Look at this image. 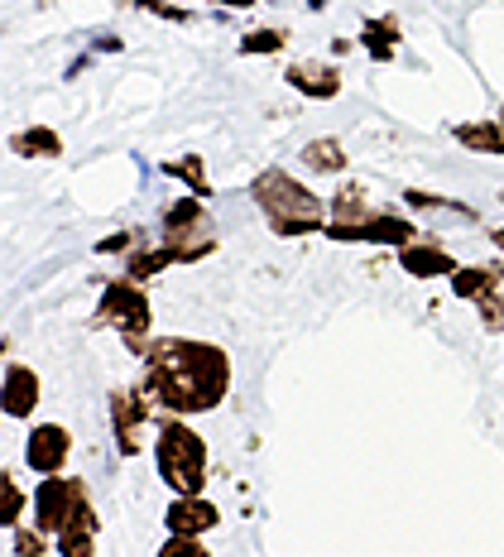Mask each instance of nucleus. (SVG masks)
<instances>
[{
    "instance_id": "aec40b11",
    "label": "nucleus",
    "mask_w": 504,
    "mask_h": 557,
    "mask_svg": "<svg viewBox=\"0 0 504 557\" xmlns=\"http://www.w3.org/2000/svg\"><path fill=\"white\" fill-rule=\"evenodd\" d=\"M169 264H179V250L163 240L159 250H131V260H125V274H135V278H149V274H159V270H169Z\"/></svg>"
},
{
    "instance_id": "f3484780",
    "label": "nucleus",
    "mask_w": 504,
    "mask_h": 557,
    "mask_svg": "<svg viewBox=\"0 0 504 557\" xmlns=\"http://www.w3.org/2000/svg\"><path fill=\"white\" fill-rule=\"evenodd\" d=\"M303 164L312 173H346V145L332 135L312 139V145H303Z\"/></svg>"
},
{
    "instance_id": "b1692460",
    "label": "nucleus",
    "mask_w": 504,
    "mask_h": 557,
    "mask_svg": "<svg viewBox=\"0 0 504 557\" xmlns=\"http://www.w3.org/2000/svg\"><path fill=\"white\" fill-rule=\"evenodd\" d=\"M284 39H288V34H284V29H255V34H245V39H241V58H260V53H279V49H284Z\"/></svg>"
},
{
    "instance_id": "39448f33",
    "label": "nucleus",
    "mask_w": 504,
    "mask_h": 557,
    "mask_svg": "<svg viewBox=\"0 0 504 557\" xmlns=\"http://www.w3.org/2000/svg\"><path fill=\"white\" fill-rule=\"evenodd\" d=\"M163 240L179 250V260H207V255L217 250V231L202 207V193L179 197V202L163 212Z\"/></svg>"
},
{
    "instance_id": "a878e982",
    "label": "nucleus",
    "mask_w": 504,
    "mask_h": 557,
    "mask_svg": "<svg viewBox=\"0 0 504 557\" xmlns=\"http://www.w3.org/2000/svg\"><path fill=\"white\" fill-rule=\"evenodd\" d=\"M49 543H53V533H25V529H20L15 533V553L20 557H39V553H49Z\"/></svg>"
},
{
    "instance_id": "393cba45",
    "label": "nucleus",
    "mask_w": 504,
    "mask_h": 557,
    "mask_svg": "<svg viewBox=\"0 0 504 557\" xmlns=\"http://www.w3.org/2000/svg\"><path fill=\"white\" fill-rule=\"evenodd\" d=\"M159 553L163 557H207V548H202V539H197V533H173Z\"/></svg>"
},
{
    "instance_id": "2eb2a0df",
    "label": "nucleus",
    "mask_w": 504,
    "mask_h": 557,
    "mask_svg": "<svg viewBox=\"0 0 504 557\" xmlns=\"http://www.w3.org/2000/svg\"><path fill=\"white\" fill-rule=\"evenodd\" d=\"M500 278H504L500 264H462L452 274V294L466 298V304H480V298L500 294Z\"/></svg>"
},
{
    "instance_id": "4468645a",
    "label": "nucleus",
    "mask_w": 504,
    "mask_h": 557,
    "mask_svg": "<svg viewBox=\"0 0 504 557\" xmlns=\"http://www.w3.org/2000/svg\"><path fill=\"white\" fill-rule=\"evenodd\" d=\"M53 548L63 557H91L97 553V515H91V505L77 509V515L53 533Z\"/></svg>"
},
{
    "instance_id": "7c9ffc66",
    "label": "nucleus",
    "mask_w": 504,
    "mask_h": 557,
    "mask_svg": "<svg viewBox=\"0 0 504 557\" xmlns=\"http://www.w3.org/2000/svg\"><path fill=\"white\" fill-rule=\"evenodd\" d=\"M500 202H504V193H500Z\"/></svg>"
},
{
    "instance_id": "9d476101",
    "label": "nucleus",
    "mask_w": 504,
    "mask_h": 557,
    "mask_svg": "<svg viewBox=\"0 0 504 557\" xmlns=\"http://www.w3.org/2000/svg\"><path fill=\"white\" fill-rule=\"evenodd\" d=\"M163 524H169V533H197L202 539L207 529L221 524V509L212 500H202V495H179L169 505V515H163Z\"/></svg>"
},
{
    "instance_id": "bb28decb",
    "label": "nucleus",
    "mask_w": 504,
    "mask_h": 557,
    "mask_svg": "<svg viewBox=\"0 0 504 557\" xmlns=\"http://www.w3.org/2000/svg\"><path fill=\"white\" fill-rule=\"evenodd\" d=\"M480 322H485L490 332H500L504 327V294H490V298H480Z\"/></svg>"
},
{
    "instance_id": "ddd939ff",
    "label": "nucleus",
    "mask_w": 504,
    "mask_h": 557,
    "mask_svg": "<svg viewBox=\"0 0 504 557\" xmlns=\"http://www.w3.org/2000/svg\"><path fill=\"white\" fill-rule=\"evenodd\" d=\"M288 87L303 91V97H318V101H332L342 91V73L327 63H288Z\"/></svg>"
},
{
    "instance_id": "c85d7f7f",
    "label": "nucleus",
    "mask_w": 504,
    "mask_h": 557,
    "mask_svg": "<svg viewBox=\"0 0 504 557\" xmlns=\"http://www.w3.org/2000/svg\"><path fill=\"white\" fill-rule=\"evenodd\" d=\"M404 202H408V207H452V212H466L462 202H447V197H438V193H408Z\"/></svg>"
},
{
    "instance_id": "c756f323",
    "label": "nucleus",
    "mask_w": 504,
    "mask_h": 557,
    "mask_svg": "<svg viewBox=\"0 0 504 557\" xmlns=\"http://www.w3.org/2000/svg\"><path fill=\"white\" fill-rule=\"evenodd\" d=\"M490 240H495V246H500V255H504V226H495V231H490Z\"/></svg>"
},
{
    "instance_id": "0eeeda50",
    "label": "nucleus",
    "mask_w": 504,
    "mask_h": 557,
    "mask_svg": "<svg viewBox=\"0 0 504 557\" xmlns=\"http://www.w3.org/2000/svg\"><path fill=\"white\" fill-rule=\"evenodd\" d=\"M322 236L332 240H360V246H408L414 240V222L394 212H370L366 222H327Z\"/></svg>"
},
{
    "instance_id": "20e7f679",
    "label": "nucleus",
    "mask_w": 504,
    "mask_h": 557,
    "mask_svg": "<svg viewBox=\"0 0 504 557\" xmlns=\"http://www.w3.org/2000/svg\"><path fill=\"white\" fill-rule=\"evenodd\" d=\"M97 322H111V327H121L125 336H131V346L139 356H145V336H149V322H155V312H149V294H145V278L125 274L115 278V284H107V298H101L97 308Z\"/></svg>"
},
{
    "instance_id": "f03ea898",
    "label": "nucleus",
    "mask_w": 504,
    "mask_h": 557,
    "mask_svg": "<svg viewBox=\"0 0 504 557\" xmlns=\"http://www.w3.org/2000/svg\"><path fill=\"white\" fill-rule=\"evenodd\" d=\"M250 197L265 212L274 236H312V231L327 226V202H318V193H308L284 169H265L260 178H255Z\"/></svg>"
},
{
    "instance_id": "f8f14e48",
    "label": "nucleus",
    "mask_w": 504,
    "mask_h": 557,
    "mask_svg": "<svg viewBox=\"0 0 504 557\" xmlns=\"http://www.w3.org/2000/svg\"><path fill=\"white\" fill-rule=\"evenodd\" d=\"M5 418H29L39 409V375L29 366H5V389H0Z\"/></svg>"
},
{
    "instance_id": "4be33fe9",
    "label": "nucleus",
    "mask_w": 504,
    "mask_h": 557,
    "mask_svg": "<svg viewBox=\"0 0 504 557\" xmlns=\"http://www.w3.org/2000/svg\"><path fill=\"white\" fill-rule=\"evenodd\" d=\"M366 216H370L366 193H360L356 183H346V188L332 197V222H366Z\"/></svg>"
},
{
    "instance_id": "dca6fc26",
    "label": "nucleus",
    "mask_w": 504,
    "mask_h": 557,
    "mask_svg": "<svg viewBox=\"0 0 504 557\" xmlns=\"http://www.w3.org/2000/svg\"><path fill=\"white\" fill-rule=\"evenodd\" d=\"M452 135H456V145H462V149L504 159V121H462Z\"/></svg>"
},
{
    "instance_id": "1a4fd4ad",
    "label": "nucleus",
    "mask_w": 504,
    "mask_h": 557,
    "mask_svg": "<svg viewBox=\"0 0 504 557\" xmlns=\"http://www.w3.org/2000/svg\"><path fill=\"white\" fill-rule=\"evenodd\" d=\"M67 457H73V433H67L63 423H39V428L29 433V443H25L29 471L53 475V471H63Z\"/></svg>"
},
{
    "instance_id": "f257e3e1",
    "label": "nucleus",
    "mask_w": 504,
    "mask_h": 557,
    "mask_svg": "<svg viewBox=\"0 0 504 557\" xmlns=\"http://www.w3.org/2000/svg\"><path fill=\"white\" fill-rule=\"evenodd\" d=\"M145 389L169 413H207L231 389V356L212 342H183V336L149 342Z\"/></svg>"
},
{
    "instance_id": "9b49d317",
    "label": "nucleus",
    "mask_w": 504,
    "mask_h": 557,
    "mask_svg": "<svg viewBox=\"0 0 504 557\" xmlns=\"http://www.w3.org/2000/svg\"><path fill=\"white\" fill-rule=\"evenodd\" d=\"M398 264H404V274L414 278H438V274H456L462 264L452 260V250L442 246H423V240H408V246H398Z\"/></svg>"
},
{
    "instance_id": "5701e85b",
    "label": "nucleus",
    "mask_w": 504,
    "mask_h": 557,
    "mask_svg": "<svg viewBox=\"0 0 504 557\" xmlns=\"http://www.w3.org/2000/svg\"><path fill=\"white\" fill-rule=\"evenodd\" d=\"M163 173H173V178H183L193 193H202V197H212V183H207V164L197 154H187L179 159V164H163Z\"/></svg>"
},
{
    "instance_id": "423d86ee",
    "label": "nucleus",
    "mask_w": 504,
    "mask_h": 557,
    "mask_svg": "<svg viewBox=\"0 0 504 557\" xmlns=\"http://www.w3.org/2000/svg\"><path fill=\"white\" fill-rule=\"evenodd\" d=\"M87 481H77V475H44L39 485H34V524L44 533H58L67 524V519L77 515V509H87Z\"/></svg>"
},
{
    "instance_id": "6ab92c4d",
    "label": "nucleus",
    "mask_w": 504,
    "mask_h": 557,
    "mask_svg": "<svg viewBox=\"0 0 504 557\" xmlns=\"http://www.w3.org/2000/svg\"><path fill=\"white\" fill-rule=\"evenodd\" d=\"M360 44H366V53L374 58V63H390L394 44H398V25L394 20H370L366 34H360Z\"/></svg>"
},
{
    "instance_id": "7ed1b4c3",
    "label": "nucleus",
    "mask_w": 504,
    "mask_h": 557,
    "mask_svg": "<svg viewBox=\"0 0 504 557\" xmlns=\"http://www.w3.org/2000/svg\"><path fill=\"white\" fill-rule=\"evenodd\" d=\"M155 461H159V475L173 495H202L207 485V443L183 423V413L173 423L159 428L155 437Z\"/></svg>"
},
{
    "instance_id": "412c9836",
    "label": "nucleus",
    "mask_w": 504,
    "mask_h": 557,
    "mask_svg": "<svg viewBox=\"0 0 504 557\" xmlns=\"http://www.w3.org/2000/svg\"><path fill=\"white\" fill-rule=\"evenodd\" d=\"M20 519H25V491H20L15 475H0V524L5 529H20Z\"/></svg>"
},
{
    "instance_id": "cd10ccee",
    "label": "nucleus",
    "mask_w": 504,
    "mask_h": 557,
    "mask_svg": "<svg viewBox=\"0 0 504 557\" xmlns=\"http://www.w3.org/2000/svg\"><path fill=\"white\" fill-rule=\"evenodd\" d=\"M131 246H135V231H115V236L97 246V255H131Z\"/></svg>"
},
{
    "instance_id": "6e6552de",
    "label": "nucleus",
    "mask_w": 504,
    "mask_h": 557,
    "mask_svg": "<svg viewBox=\"0 0 504 557\" xmlns=\"http://www.w3.org/2000/svg\"><path fill=\"white\" fill-rule=\"evenodd\" d=\"M149 389L139 385V389H115L111 394V428H115V447L125 451V457H135L139 447V437H145V423H149Z\"/></svg>"
},
{
    "instance_id": "a211bd4d",
    "label": "nucleus",
    "mask_w": 504,
    "mask_h": 557,
    "mask_svg": "<svg viewBox=\"0 0 504 557\" xmlns=\"http://www.w3.org/2000/svg\"><path fill=\"white\" fill-rule=\"evenodd\" d=\"M10 149H15L20 159H39V154L58 159V154H63V139H58V131H49V125H34V131L10 135Z\"/></svg>"
}]
</instances>
